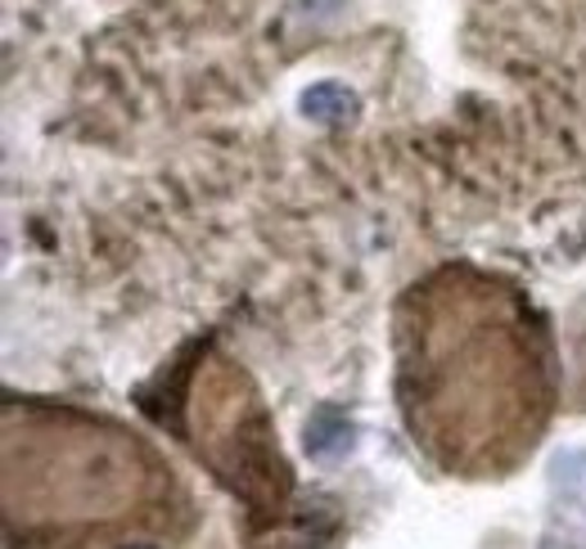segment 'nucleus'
Returning <instances> with one entry per match:
<instances>
[{"label": "nucleus", "instance_id": "obj_1", "mask_svg": "<svg viewBox=\"0 0 586 549\" xmlns=\"http://www.w3.org/2000/svg\"><path fill=\"white\" fill-rule=\"evenodd\" d=\"M303 446H307L312 460H338V455H348V451H352V419L338 410V406L312 410Z\"/></svg>", "mask_w": 586, "mask_h": 549}, {"label": "nucleus", "instance_id": "obj_2", "mask_svg": "<svg viewBox=\"0 0 586 549\" xmlns=\"http://www.w3.org/2000/svg\"><path fill=\"white\" fill-rule=\"evenodd\" d=\"M303 113L312 122H348L357 113V95L344 81H316L312 90H303Z\"/></svg>", "mask_w": 586, "mask_h": 549}, {"label": "nucleus", "instance_id": "obj_3", "mask_svg": "<svg viewBox=\"0 0 586 549\" xmlns=\"http://www.w3.org/2000/svg\"><path fill=\"white\" fill-rule=\"evenodd\" d=\"M122 549H154V545H122Z\"/></svg>", "mask_w": 586, "mask_h": 549}, {"label": "nucleus", "instance_id": "obj_4", "mask_svg": "<svg viewBox=\"0 0 586 549\" xmlns=\"http://www.w3.org/2000/svg\"><path fill=\"white\" fill-rule=\"evenodd\" d=\"M542 549H555V545H551V540H546V545H542Z\"/></svg>", "mask_w": 586, "mask_h": 549}]
</instances>
